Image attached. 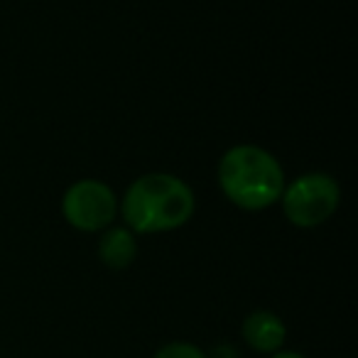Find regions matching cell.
<instances>
[{"mask_svg": "<svg viewBox=\"0 0 358 358\" xmlns=\"http://www.w3.org/2000/svg\"><path fill=\"white\" fill-rule=\"evenodd\" d=\"M270 358H304L302 353H297V351H275Z\"/></svg>", "mask_w": 358, "mask_h": 358, "instance_id": "ba28073f", "label": "cell"}, {"mask_svg": "<svg viewBox=\"0 0 358 358\" xmlns=\"http://www.w3.org/2000/svg\"><path fill=\"white\" fill-rule=\"evenodd\" d=\"M243 338L253 351L260 353H275L282 348L285 336H287V329H285V322L278 317L275 312H268V309H255L248 317L243 319Z\"/></svg>", "mask_w": 358, "mask_h": 358, "instance_id": "5b68a950", "label": "cell"}, {"mask_svg": "<svg viewBox=\"0 0 358 358\" xmlns=\"http://www.w3.org/2000/svg\"><path fill=\"white\" fill-rule=\"evenodd\" d=\"M62 216L71 229L101 234L118 219V194L101 179H79L62 196Z\"/></svg>", "mask_w": 358, "mask_h": 358, "instance_id": "277c9868", "label": "cell"}, {"mask_svg": "<svg viewBox=\"0 0 358 358\" xmlns=\"http://www.w3.org/2000/svg\"><path fill=\"white\" fill-rule=\"evenodd\" d=\"M99 260L110 270H125L138 258V236L125 226H108L101 231Z\"/></svg>", "mask_w": 358, "mask_h": 358, "instance_id": "8992f818", "label": "cell"}, {"mask_svg": "<svg viewBox=\"0 0 358 358\" xmlns=\"http://www.w3.org/2000/svg\"><path fill=\"white\" fill-rule=\"evenodd\" d=\"M196 196L185 179L169 172H150L130 182L123 199H118V216L135 236L167 234L182 229L194 216Z\"/></svg>", "mask_w": 358, "mask_h": 358, "instance_id": "6da1fadb", "label": "cell"}, {"mask_svg": "<svg viewBox=\"0 0 358 358\" xmlns=\"http://www.w3.org/2000/svg\"><path fill=\"white\" fill-rule=\"evenodd\" d=\"M152 358H209V356L199 346H194V343L172 341V343H164Z\"/></svg>", "mask_w": 358, "mask_h": 358, "instance_id": "52a82bcc", "label": "cell"}, {"mask_svg": "<svg viewBox=\"0 0 358 358\" xmlns=\"http://www.w3.org/2000/svg\"><path fill=\"white\" fill-rule=\"evenodd\" d=\"M285 219L297 229H317L336 214L341 204V187L327 172H307L285 185L278 201Z\"/></svg>", "mask_w": 358, "mask_h": 358, "instance_id": "3957f363", "label": "cell"}, {"mask_svg": "<svg viewBox=\"0 0 358 358\" xmlns=\"http://www.w3.org/2000/svg\"><path fill=\"white\" fill-rule=\"evenodd\" d=\"M219 187L234 206L243 211H265L275 206L285 189V169L270 150L241 143L219 159Z\"/></svg>", "mask_w": 358, "mask_h": 358, "instance_id": "7a4b0ae2", "label": "cell"}]
</instances>
